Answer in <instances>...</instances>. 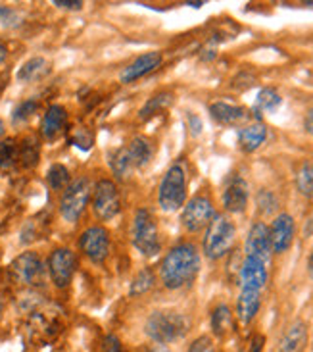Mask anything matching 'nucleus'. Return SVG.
<instances>
[{
	"instance_id": "f257e3e1",
	"label": "nucleus",
	"mask_w": 313,
	"mask_h": 352,
	"mask_svg": "<svg viewBox=\"0 0 313 352\" xmlns=\"http://www.w3.org/2000/svg\"><path fill=\"white\" fill-rule=\"evenodd\" d=\"M200 272V252L192 243H181L163 256L160 266L161 283L175 291L189 287Z\"/></svg>"
},
{
	"instance_id": "f03ea898",
	"label": "nucleus",
	"mask_w": 313,
	"mask_h": 352,
	"mask_svg": "<svg viewBox=\"0 0 313 352\" xmlns=\"http://www.w3.org/2000/svg\"><path fill=\"white\" fill-rule=\"evenodd\" d=\"M144 331L156 344L175 343L190 331V320L179 312L158 310V312H152L146 320Z\"/></svg>"
},
{
	"instance_id": "7ed1b4c3",
	"label": "nucleus",
	"mask_w": 313,
	"mask_h": 352,
	"mask_svg": "<svg viewBox=\"0 0 313 352\" xmlns=\"http://www.w3.org/2000/svg\"><path fill=\"white\" fill-rule=\"evenodd\" d=\"M235 237H237L235 221L229 218L227 214H216L206 228L202 250L209 260H219L231 252V248L235 245Z\"/></svg>"
},
{
	"instance_id": "20e7f679",
	"label": "nucleus",
	"mask_w": 313,
	"mask_h": 352,
	"mask_svg": "<svg viewBox=\"0 0 313 352\" xmlns=\"http://www.w3.org/2000/svg\"><path fill=\"white\" fill-rule=\"evenodd\" d=\"M187 200V173L181 164L165 172L158 189V204L163 212H177Z\"/></svg>"
},
{
	"instance_id": "39448f33",
	"label": "nucleus",
	"mask_w": 313,
	"mask_h": 352,
	"mask_svg": "<svg viewBox=\"0 0 313 352\" xmlns=\"http://www.w3.org/2000/svg\"><path fill=\"white\" fill-rule=\"evenodd\" d=\"M131 241H133V247L144 256H156L160 252V233H158L152 212L143 208L135 214Z\"/></svg>"
},
{
	"instance_id": "423d86ee",
	"label": "nucleus",
	"mask_w": 313,
	"mask_h": 352,
	"mask_svg": "<svg viewBox=\"0 0 313 352\" xmlns=\"http://www.w3.org/2000/svg\"><path fill=\"white\" fill-rule=\"evenodd\" d=\"M91 199V183L85 177H79V179L71 181L62 195L60 200V212L66 221L69 223H76L77 219L81 218L83 210L89 204Z\"/></svg>"
},
{
	"instance_id": "0eeeda50",
	"label": "nucleus",
	"mask_w": 313,
	"mask_h": 352,
	"mask_svg": "<svg viewBox=\"0 0 313 352\" xmlns=\"http://www.w3.org/2000/svg\"><path fill=\"white\" fill-rule=\"evenodd\" d=\"M93 210H95L96 218L102 221H110L119 214L121 199H119V190L114 181L102 179L96 183L93 190Z\"/></svg>"
},
{
	"instance_id": "6e6552de",
	"label": "nucleus",
	"mask_w": 313,
	"mask_h": 352,
	"mask_svg": "<svg viewBox=\"0 0 313 352\" xmlns=\"http://www.w3.org/2000/svg\"><path fill=\"white\" fill-rule=\"evenodd\" d=\"M213 216H216L213 202L208 197L198 195V197L190 199L185 204L183 214H181V221H183V228L187 229L189 233H198L202 229L208 228Z\"/></svg>"
},
{
	"instance_id": "1a4fd4ad",
	"label": "nucleus",
	"mask_w": 313,
	"mask_h": 352,
	"mask_svg": "<svg viewBox=\"0 0 313 352\" xmlns=\"http://www.w3.org/2000/svg\"><path fill=\"white\" fill-rule=\"evenodd\" d=\"M269 279V262L254 256H244L238 270V283L240 289L262 293Z\"/></svg>"
},
{
	"instance_id": "9d476101",
	"label": "nucleus",
	"mask_w": 313,
	"mask_h": 352,
	"mask_svg": "<svg viewBox=\"0 0 313 352\" xmlns=\"http://www.w3.org/2000/svg\"><path fill=\"white\" fill-rule=\"evenodd\" d=\"M12 276L23 285H38L45 277V264L37 252H23L12 262Z\"/></svg>"
},
{
	"instance_id": "9b49d317",
	"label": "nucleus",
	"mask_w": 313,
	"mask_h": 352,
	"mask_svg": "<svg viewBox=\"0 0 313 352\" xmlns=\"http://www.w3.org/2000/svg\"><path fill=\"white\" fill-rule=\"evenodd\" d=\"M76 254L69 248H56L50 254V258H48V272H50V277H52V281H54V285L58 289H66L71 283L73 274H76Z\"/></svg>"
},
{
	"instance_id": "f8f14e48",
	"label": "nucleus",
	"mask_w": 313,
	"mask_h": 352,
	"mask_svg": "<svg viewBox=\"0 0 313 352\" xmlns=\"http://www.w3.org/2000/svg\"><path fill=\"white\" fill-rule=\"evenodd\" d=\"M79 247L89 260H93L95 264H102L110 254V235L104 228H89L79 239Z\"/></svg>"
},
{
	"instance_id": "ddd939ff",
	"label": "nucleus",
	"mask_w": 313,
	"mask_h": 352,
	"mask_svg": "<svg viewBox=\"0 0 313 352\" xmlns=\"http://www.w3.org/2000/svg\"><path fill=\"white\" fill-rule=\"evenodd\" d=\"M296 235V223L294 218L290 214H279L271 226H269V243H271V250L277 254H283L288 248L292 247V241Z\"/></svg>"
},
{
	"instance_id": "4468645a",
	"label": "nucleus",
	"mask_w": 313,
	"mask_h": 352,
	"mask_svg": "<svg viewBox=\"0 0 313 352\" xmlns=\"http://www.w3.org/2000/svg\"><path fill=\"white\" fill-rule=\"evenodd\" d=\"M244 256H254L259 260L271 262V243H269V228L264 221H256L248 231L246 245H244Z\"/></svg>"
},
{
	"instance_id": "2eb2a0df",
	"label": "nucleus",
	"mask_w": 313,
	"mask_h": 352,
	"mask_svg": "<svg viewBox=\"0 0 313 352\" xmlns=\"http://www.w3.org/2000/svg\"><path fill=\"white\" fill-rule=\"evenodd\" d=\"M250 199L248 183L240 175H233L227 181V187L223 190V206L229 214H240L244 212Z\"/></svg>"
},
{
	"instance_id": "dca6fc26",
	"label": "nucleus",
	"mask_w": 313,
	"mask_h": 352,
	"mask_svg": "<svg viewBox=\"0 0 313 352\" xmlns=\"http://www.w3.org/2000/svg\"><path fill=\"white\" fill-rule=\"evenodd\" d=\"M161 64V54L158 50H152V52H146L143 56H139L135 62H131L129 66L125 67L121 72V81L124 83H133L137 79H141L146 74L154 72L156 67Z\"/></svg>"
},
{
	"instance_id": "f3484780",
	"label": "nucleus",
	"mask_w": 313,
	"mask_h": 352,
	"mask_svg": "<svg viewBox=\"0 0 313 352\" xmlns=\"http://www.w3.org/2000/svg\"><path fill=\"white\" fill-rule=\"evenodd\" d=\"M209 116L221 125H238L248 120V110L229 102H213L209 104Z\"/></svg>"
},
{
	"instance_id": "a211bd4d",
	"label": "nucleus",
	"mask_w": 313,
	"mask_h": 352,
	"mask_svg": "<svg viewBox=\"0 0 313 352\" xmlns=\"http://www.w3.org/2000/svg\"><path fill=\"white\" fill-rule=\"evenodd\" d=\"M267 141V127L262 122L244 125L238 131V146L242 153H256L257 148Z\"/></svg>"
},
{
	"instance_id": "6ab92c4d",
	"label": "nucleus",
	"mask_w": 313,
	"mask_h": 352,
	"mask_svg": "<svg viewBox=\"0 0 313 352\" xmlns=\"http://www.w3.org/2000/svg\"><path fill=\"white\" fill-rule=\"evenodd\" d=\"M262 306V293L257 291H246L240 289V295L237 298V318L242 325H248L259 312Z\"/></svg>"
},
{
	"instance_id": "aec40b11",
	"label": "nucleus",
	"mask_w": 313,
	"mask_h": 352,
	"mask_svg": "<svg viewBox=\"0 0 313 352\" xmlns=\"http://www.w3.org/2000/svg\"><path fill=\"white\" fill-rule=\"evenodd\" d=\"M305 343H308V325L304 322H294L281 337L279 352H302Z\"/></svg>"
},
{
	"instance_id": "412c9836",
	"label": "nucleus",
	"mask_w": 313,
	"mask_h": 352,
	"mask_svg": "<svg viewBox=\"0 0 313 352\" xmlns=\"http://www.w3.org/2000/svg\"><path fill=\"white\" fill-rule=\"evenodd\" d=\"M66 120L67 112L64 106H50L47 110V114H45V118H43V125H40L43 135H45L47 139H54L56 135L62 133V129H64V125H66Z\"/></svg>"
},
{
	"instance_id": "4be33fe9",
	"label": "nucleus",
	"mask_w": 313,
	"mask_h": 352,
	"mask_svg": "<svg viewBox=\"0 0 313 352\" xmlns=\"http://www.w3.org/2000/svg\"><path fill=\"white\" fill-rule=\"evenodd\" d=\"M129 156L135 164V170H143L146 168L154 156V146L146 137H135L131 143L127 144Z\"/></svg>"
},
{
	"instance_id": "5701e85b",
	"label": "nucleus",
	"mask_w": 313,
	"mask_h": 352,
	"mask_svg": "<svg viewBox=\"0 0 313 352\" xmlns=\"http://www.w3.org/2000/svg\"><path fill=\"white\" fill-rule=\"evenodd\" d=\"M283 102V98L281 95L277 93L275 89H271V87H266V89H262L259 93H257L256 98V104H254V116L266 114V112H275L277 108L281 106Z\"/></svg>"
},
{
	"instance_id": "b1692460",
	"label": "nucleus",
	"mask_w": 313,
	"mask_h": 352,
	"mask_svg": "<svg viewBox=\"0 0 313 352\" xmlns=\"http://www.w3.org/2000/svg\"><path fill=\"white\" fill-rule=\"evenodd\" d=\"M209 324H211V331L216 337H225L231 329V324H233L231 308L227 305L216 306L211 312V318H209Z\"/></svg>"
},
{
	"instance_id": "393cba45",
	"label": "nucleus",
	"mask_w": 313,
	"mask_h": 352,
	"mask_svg": "<svg viewBox=\"0 0 313 352\" xmlns=\"http://www.w3.org/2000/svg\"><path fill=\"white\" fill-rule=\"evenodd\" d=\"M110 166H112V172L117 179H129L135 172V164L131 160V156H129V151H127V146L124 148H119V151H115L114 156H112V160H110Z\"/></svg>"
},
{
	"instance_id": "a878e982",
	"label": "nucleus",
	"mask_w": 313,
	"mask_h": 352,
	"mask_svg": "<svg viewBox=\"0 0 313 352\" xmlns=\"http://www.w3.org/2000/svg\"><path fill=\"white\" fill-rule=\"evenodd\" d=\"M296 189L300 195L313 199V162H304L296 172Z\"/></svg>"
},
{
	"instance_id": "bb28decb",
	"label": "nucleus",
	"mask_w": 313,
	"mask_h": 352,
	"mask_svg": "<svg viewBox=\"0 0 313 352\" xmlns=\"http://www.w3.org/2000/svg\"><path fill=\"white\" fill-rule=\"evenodd\" d=\"M154 272L150 267H144L143 272H139L137 277L133 279V283H131V289H129V295L133 296H141L144 293H148L150 289L154 287Z\"/></svg>"
},
{
	"instance_id": "cd10ccee",
	"label": "nucleus",
	"mask_w": 313,
	"mask_h": 352,
	"mask_svg": "<svg viewBox=\"0 0 313 352\" xmlns=\"http://www.w3.org/2000/svg\"><path fill=\"white\" fill-rule=\"evenodd\" d=\"M45 66H47V60H45V58H31V60H27V62L18 69V79L19 81H33L35 77H38L45 72Z\"/></svg>"
},
{
	"instance_id": "c85d7f7f",
	"label": "nucleus",
	"mask_w": 313,
	"mask_h": 352,
	"mask_svg": "<svg viewBox=\"0 0 313 352\" xmlns=\"http://www.w3.org/2000/svg\"><path fill=\"white\" fill-rule=\"evenodd\" d=\"M47 179L48 185H50L52 189L62 190L69 185V172H67L66 166H62V164H52V166L48 168Z\"/></svg>"
},
{
	"instance_id": "c756f323",
	"label": "nucleus",
	"mask_w": 313,
	"mask_h": 352,
	"mask_svg": "<svg viewBox=\"0 0 313 352\" xmlns=\"http://www.w3.org/2000/svg\"><path fill=\"white\" fill-rule=\"evenodd\" d=\"M171 104V95L170 93H160V95L152 96L144 108L141 110V120H148V118H152L156 112H161L163 108H167Z\"/></svg>"
},
{
	"instance_id": "7c9ffc66",
	"label": "nucleus",
	"mask_w": 313,
	"mask_h": 352,
	"mask_svg": "<svg viewBox=\"0 0 313 352\" xmlns=\"http://www.w3.org/2000/svg\"><path fill=\"white\" fill-rule=\"evenodd\" d=\"M37 112V100H33V98H29V100H23V102H19L16 108H14V112H12V122L14 125L23 124V122H27L31 116Z\"/></svg>"
},
{
	"instance_id": "2f4dec72",
	"label": "nucleus",
	"mask_w": 313,
	"mask_h": 352,
	"mask_svg": "<svg viewBox=\"0 0 313 352\" xmlns=\"http://www.w3.org/2000/svg\"><path fill=\"white\" fill-rule=\"evenodd\" d=\"M18 160V144L14 139L0 141V168H8Z\"/></svg>"
},
{
	"instance_id": "473e14b6",
	"label": "nucleus",
	"mask_w": 313,
	"mask_h": 352,
	"mask_svg": "<svg viewBox=\"0 0 313 352\" xmlns=\"http://www.w3.org/2000/svg\"><path fill=\"white\" fill-rule=\"evenodd\" d=\"M256 204L262 214H273L277 208H279V200L277 197L271 192V190L262 189L256 195Z\"/></svg>"
},
{
	"instance_id": "72a5a7b5",
	"label": "nucleus",
	"mask_w": 313,
	"mask_h": 352,
	"mask_svg": "<svg viewBox=\"0 0 313 352\" xmlns=\"http://www.w3.org/2000/svg\"><path fill=\"white\" fill-rule=\"evenodd\" d=\"M18 158L21 160L23 166H35L38 158V146L35 141H25L21 144V148H18Z\"/></svg>"
},
{
	"instance_id": "f704fd0d",
	"label": "nucleus",
	"mask_w": 313,
	"mask_h": 352,
	"mask_svg": "<svg viewBox=\"0 0 313 352\" xmlns=\"http://www.w3.org/2000/svg\"><path fill=\"white\" fill-rule=\"evenodd\" d=\"M189 352H216L213 339L208 335H200L198 339H194L189 346Z\"/></svg>"
},
{
	"instance_id": "c9c22d12",
	"label": "nucleus",
	"mask_w": 313,
	"mask_h": 352,
	"mask_svg": "<svg viewBox=\"0 0 313 352\" xmlns=\"http://www.w3.org/2000/svg\"><path fill=\"white\" fill-rule=\"evenodd\" d=\"M104 352H124V344L115 335H106Z\"/></svg>"
},
{
	"instance_id": "e433bc0d",
	"label": "nucleus",
	"mask_w": 313,
	"mask_h": 352,
	"mask_svg": "<svg viewBox=\"0 0 313 352\" xmlns=\"http://www.w3.org/2000/svg\"><path fill=\"white\" fill-rule=\"evenodd\" d=\"M189 127H190V133L194 135V137H198L202 133V120H200L198 116L189 114Z\"/></svg>"
},
{
	"instance_id": "4c0bfd02",
	"label": "nucleus",
	"mask_w": 313,
	"mask_h": 352,
	"mask_svg": "<svg viewBox=\"0 0 313 352\" xmlns=\"http://www.w3.org/2000/svg\"><path fill=\"white\" fill-rule=\"evenodd\" d=\"M54 6H58V8H66V10H79L81 6H83V2H79V0H76V2H64V0H56V2H54Z\"/></svg>"
},
{
	"instance_id": "58836bf2",
	"label": "nucleus",
	"mask_w": 313,
	"mask_h": 352,
	"mask_svg": "<svg viewBox=\"0 0 313 352\" xmlns=\"http://www.w3.org/2000/svg\"><path fill=\"white\" fill-rule=\"evenodd\" d=\"M304 129L308 131V135H312L313 137V106L308 110V114L304 118Z\"/></svg>"
},
{
	"instance_id": "ea45409f",
	"label": "nucleus",
	"mask_w": 313,
	"mask_h": 352,
	"mask_svg": "<svg viewBox=\"0 0 313 352\" xmlns=\"http://www.w3.org/2000/svg\"><path fill=\"white\" fill-rule=\"evenodd\" d=\"M264 343H266V339L262 335H256L254 341H252V346H250V352H262L264 351Z\"/></svg>"
},
{
	"instance_id": "a19ab883",
	"label": "nucleus",
	"mask_w": 313,
	"mask_h": 352,
	"mask_svg": "<svg viewBox=\"0 0 313 352\" xmlns=\"http://www.w3.org/2000/svg\"><path fill=\"white\" fill-rule=\"evenodd\" d=\"M14 18V12L10 8H4V6H0V19H4L6 23H8V19Z\"/></svg>"
},
{
	"instance_id": "79ce46f5",
	"label": "nucleus",
	"mask_w": 313,
	"mask_h": 352,
	"mask_svg": "<svg viewBox=\"0 0 313 352\" xmlns=\"http://www.w3.org/2000/svg\"><path fill=\"white\" fill-rule=\"evenodd\" d=\"M150 352H171L165 344H156V346H152L150 349Z\"/></svg>"
},
{
	"instance_id": "37998d69",
	"label": "nucleus",
	"mask_w": 313,
	"mask_h": 352,
	"mask_svg": "<svg viewBox=\"0 0 313 352\" xmlns=\"http://www.w3.org/2000/svg\"><path fill=\"white\" fill-rule=\"evenodd\" d=\"M6 54H8V50H6V47H4V45L0 43V64H2L4 60H6Z\"/></svg>"
},
{
	"instance_id": "c03bdc74",
	"label": "nucleus",
	"mask_w": 313,
	"mask_h": 352,
	"mask_svg": "<svg viewBox=\"0 0 313 352\" xmlns=\"http://www.w3.org/2000/svg\"><path fill=\"white\" fill-rule=\"evenodd\" d=\"M308 272H310V277L313 279V250L312 254H310V260H308Z\"/></svg>"
},
{
	"instance_id": "a18cd8bd",
	"label": "nucleus",
	"mask_w": 313,
	"mask_h": 352,
	"mask_svg": "<svg viewBox=\"0 0 313 352\" xmlns=\"http://www.w3.org/2000/svg\"><path fill=\"white\" fill-rule=\"evenodd\" d=\"M187 6H190V8H202L204 2H187Z\"/></svg>"
},
{
	"instance_id": "49530a36",
	"label": "nucleus",
	"mask_w": 313,
	"mask_h": 352,
	"mask_svg": "<svg viewBox=\"0 0 313 352\" xmlns=\"http://www.w3.org/2000/svg\"><path fill=\"white\" fill-rule=\"evenodd\" d=\"M0 135H4V122H0Z\"/></svg>"
},
{
	"instance_id": "de8ad7c7",
	"label": "nucleus",
	"mask_w": 313,
	"mask_h": 352,
	"mask_svg": "<svg viewBox=\"0 0 313 352\" xmlns=\"http://www.w3.org/2000/svg\"><path fill=\"white\" fill-rule=\"evenodd\" d=\"M305 6H310V8H313V2H305Z\"/></svg>"
},
{
	"instance_id": "09e8293b",
	"label": "nucleus",
	"mask_w": 313,
	"mask_h": 352,
	"mask_svg": "<svg viewBox=\"0 0 313 352\" xmlns=\"http://www.w3.org/2000/svg\"><path fill=\"white\" fill-rule=\"evenodd\" d=\"M0 312H2V305H0Z\"/></svg>"
}]
</instances>
